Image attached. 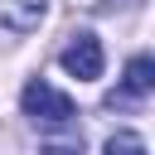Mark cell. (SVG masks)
I'll list each match as a JSON object with an SVG mask.
<instances>
[{"label":"cell","mask_w":155,"mask_h":155,"mask_svg":"<svg viewBox=\"0 0 155 155\" xmlns=\"http://www.w3.org/2000/svg\"><path fill=\"white\" fill-rule=\"evenodd\" d=\"M19 107H24V116H34V121H44V126H68V121H73V97L58 92V87H48L44 78L24 82Z\"/></svg>","instance_id":"cell-1"},{"label":"cell","mask_w":155,"mask_h":155,"mask_svg":"<svg viewBox=\"0 0 155 155\" xmlns=\"http://www.w3.org/2000/svg\"><path fill=\"white\" fill-rule=\"evenodd\" d=\"M58 63H63V73H73L78 82H92V78H102V39L97 34H73L68 39V48L58 53Z\"/></svg>","instance_id":"cell-2"},{"label":"cell","mask_w":155,"mask_h":155,"mask_svg":"<svg viewBox=\"0 0 155 155\" xmlns=\"http://www.w3.org/2000/svg\"><path fill=\"white\" fill-rule=\"evenodd\" d=\"M150 87H155V63H150L145 53H136V58L126 63V78H121V87L107 97V107H131V102H140Z\"/></svg>","instance_id":"cell-3"},{"label":"cell","mask_w":155,"mask_h":155,"mask_svg":"<svg viewBox=\"0 0 155 155\" xmlns=\"http://www.w3.org/2000/svg\"><path fill=\"white\" fill-rule=\"evenodd\" d=\"M44 10H48V0H0V24L15 34H29L44 19Z\"/></svg>","instance_id":"cell-4"},{"label":"cell","mask_w":155,"mask_h":155,"mask_svg":"<svg viewBox=\"0 0 155 155\" xmlns=\"http://www.w3.org/2000/svg\"><path fill=\"white\" fill-rule=\"evenodd\" d=\"M107 155H145V140H140L136 131H116V136L107 140Z\"/></svg>","instance_id":"cell-5"}]
</instances>
